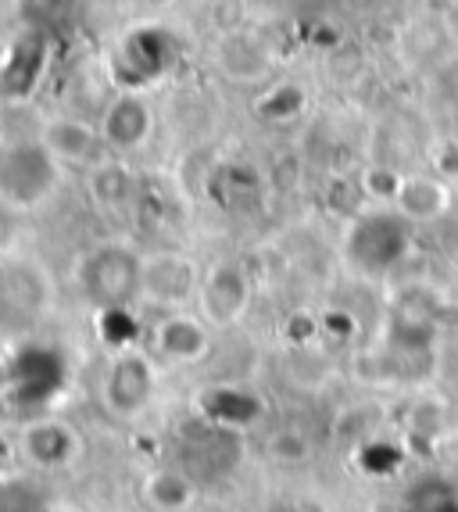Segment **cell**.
<instances>
[{
  "label": "cell",
  "instance_id": "obj_18",
  "mask_svg": "<svg viewBox=\"0 0 458 512\" xmlns=\"http://www.w3.org/2000/svg\"><path fill=\"white\" fill-rule=\"evenodd\" d=\"M90 201H94L101 212H122V208L133 201V172L122 162H104L90 169Z\"/></svg>",
  "mask_w": 458,
  "mask_h": 512
},
{
  "label": "cell",
  "instance_id": "obj_15",
  "mask_svg": "<svg viewBox=\"0 0 458 512\" xmlns=\"http://www.w3.org/2000/svg\"><path fill=\"white\" fill-rule=\"evenodd\" d=\"M451 205H455V190H451L448 180H437V176H405L391 208H398L412 226H433V222H441L451 212Z\"/></svg>",
  "mask_w": 458,
  "mask_h": 512
},
{
  "label": "cell",
  "instance_id": "obj_20",
  "mask_svg": "<svg viewBox=\"0 0 458 512\" xmlns=\"http://www.w3.org/2000/svg\"><path fill=\"white\" fill-rule=\"evenodd\" d=\"M401 180H405V172H398L394 165H383V162H373L365 165L362 172H358V187H362V194L373 201V205H394V197H398L401 190Z\"/></svg>",
  "mask_w": 458,
  "mask_h": 512
},
{
  "label": "cell",
  "instance_id": "obj_5",
  "mask_svg": "<svg viewBox=\"0 0 458 512\" xmlns=\"http://www.w3.org/2000/svg\"><path fill=\"white\" fill-rule=\"evenodd\" d=\"M158 391V369L154 355L140 348H122L111 355L101 376V402L115 419H136L147 412Z\"/></svg>",
  "mask_w": 458,
  "mask_h": 512
},
{
  "label": "cell",
  "instance_id": "obj_17",
  "mask_svg": "<svg viewBox=\"0 0 458 512\" xmlns=\"http://www.w3.org/2000/svg\"><path fill=\"white\" fill-rule=\"evenodd\" d=\"M43 69V43L36 36L18 40L8 54V65L0 72V94L4 97H26L36 86Z\"/></svg>",
  "mask_w": 458,
  "mask_h": 512
},
{
  "label": "cell",
  "instance_id": "obj_19",
  "mask_svg": "<svg viewBox=\"0 0 458 512\" xmlns=\"http://www.w3.org/2000/svg\"><path fill=\"white\" fill-rule=\"evenodd\" d=\"M197 487L194 480L187 477L183 470H154L151 477L144 480V498L154 505V509L162 512H183L190 509V502H194Z\"/></svg>",
  "mask_w": 458,
  "mask_h": 512
},
{
  "label": "cell",
  "instance_id": "obj_8",
  "mask_svg": "<svg viewBox=\"0 0 458 512\" xmlns=\"http://www.w3.org/2000/svg\"><path fill=\"white\" fill-rule=\"evenodd\" d=\"M201 269L190 255L179 251H158L144 255V276H140V298L151 305H162L165 312L172 308H187V301L201 291Z\"/></svg>",
  "mask_w": 458,
  "mask_h": 512
},
{
  "label": "cell",
  "instance_id": "obj_12",
  "mask_svg": "<svg viewBox=\"0 0 458 512\" xmlns=\"http://www.w3.org/2000/svg\"><path fill=\"white\" fill-rule=\"evenodd\" d=\"M197 412L212 430L222 434H240L262 423L265 416V398L255 387L244 384H212L197 394Z\"/></svg>",
  "mask_w": 458,
  "mask_h": 512
},
{
  "label": "cell",
  "instance_id": "obj_4",
  "mask_svg": "<svg viewBox=\"0 0 458 512\" xmlns=\"http://www.w3.org/2000/svg\"><path fill=\"white\" fill-rule=\"evenodd\" d=\"M65 165L47 151L40 137L0 140V205L11 212H29L51 201Z\"/></svg>",
  "mask_w": 458,
  "mask_h": 512
},
{
  "label": "cell",
  "instance_id": "obj_3",
  "mask_svg": "<svg viewBox=\"0 0 458 512\" xmlns=\"http://www.w3.org/2000/svg\"><path fill=\"white\" fill-rule=\"evenodd\" d=\"M140 276H144V255H136L119 240L94 244L76 262V287L94 312L133 308V301H140Z\"/></svg>",
  "mask_w": 458,
  "mask_h": 512
},
{
  "label": "cell",
  "instance_id": "obj_2",
  "mask_svg": "<svg viewBox=\"0 0 458 512\" xmlns=\"http://www.w3.org/2000/svg\"><path fill=\"white\" fill-rule=\"evenodd\" d=\"M183 36L165 22H140V26L126 29L115 43L108 61L111 79L119 83V90H151V86L165 83L183 61Z\"/></svg>",
  "mask_w": 458,
  "mask_h": 512
},
{
  "label": "cell",
  "instance_id": "obj_7",
  "mask_svg": "<svg viewBox=\"0 0 458 512\" xmlns=\"http://www.w3.org/2000/svg\"><path fill=\"white\" fill-rule=\"evenodd\" d=\"M65 387V359L51 344H22L8 362V387L11 402L22 409H40Z\"/></svg>",
  "mask_w": 458,
  "mask_h": 512
},
{
  "label": "cell",
  "instance_id": "obj_11",
  "mask_svg": "<svg viewBox=\"0 0 458 512\" xmlns=\"http://www.w3.org/2000/svg\"><path fill=\"white\" fill-rule=\"evenodd\" d=\"M154 108L147 101V90H119L104 104L101 115V140L108 151L115 154H133L140 147H147V140L154 137Z\"/></svg>",
  "mask_w": 458,
  "mask_h": 512
},
{
  "label": "cell",
  "instance_id": "obj_14",
  "mask_svg": "<svg viewBox=\"0 0 458 512\" xmlns=\"http://www.w3.org/2000/svg\"><path fill=\"white\" fill-rule=\"evenodd\" d=\"M40 140L47 144V151H51L61 165H90L97 158V151L104 147L101 129H97L94 122L79 119V115L47 119L40 129Z\"/></svg>",
  "mask_w": 458,
  "mask_h": 512
},
{
  "label": "cell",
  "instance_id": "obj_23",
  "mask_svg": "<svg viewBox=\"0 0 458 512\" xmlns=\"http://www.w3.org/2000/svg\"><path fill=\"white\" fill-rule=\"evenodd\" d=\"M412 512H458V495L444 484H423L412 491Z\"/></svg>",
  "mask_w": 458,
  "mask_h": 512
},
{
  "label": "cell",
  "instance_id": "obj_16",
  "mask_svg": "<svg viewBox=\"0 0 458 512\" xmlns=\"http://www.w3.org/2000/svg\"><path fill=\"white\" fill-rule=\"evenodd\" d=\"M308 90L297 79H269L265 86H258V97L251 104L255 119L265 122L272 129H287L308 115Z\"/></svg>",
  "mask_w": 458,
  "mask_h": 512
},
{
  "label": "cell",
  "instance_id": "obj_13",
  "mask_svg": "<svg viewBox=\"0 0 458 512\" xmlns=\"http://www.w3.org/2000/svg\"><path fill=\"white\" fill-rule=\"evenodd\" d=\"M22 452L40 470H68L83 452V441H79V430L72 423L40 416L22 430Z\"/></svg>",
  "mask_w": 458,
  "mask_h": 512
},
{
  "label": "cell",
  "instance_id": "obj_6",
  "mask_svg": "<svg viewBox=\"0 0 458 512\" xmlns=\"http://www.w3.org/2000/svg\"><path fill=\"white\" fill-rule=\"evenodd\" d=\"M212 69L233 86H265L276 79V47L244 26L222 29L212 40Z\"/></svg>",
  "mask_w": 458,
  "mask_h": 512
},
{
  "label": "cell",
  "instance_id": "obj_22",
  "mask_svg": "<svg viewBox=\"0 0 458 512\" xmlns=\"http://www.w3.org/2000/svg\"><path fill=\"white\" fill-rule=\"evenodd\" d=\"M358 462H362V470L369 477H391L401 466V452L387 441H369L358 448Z\"/></svg>",
  "mask_w": 458,
  "mask_h": 512
},
{
  "label": "cell",
  "instance_id": "obj_24",
  "mask_svg": "<svg viewBox=\"0 0 458 512\" xmlns=\"http://www.w3.org/2000/svg\"><path fill=\"white\" fill-rule=\"evenodd\" d=\"M319 330L326 333V337H337V341H348L351 333L358 330L355 316L351 312H344V308H330L323 319H319Z\"/></svg>",
  "mask_w": 458,
  "mask_h": 512
},
{
  "label": "cell",
  "instance_id": "obj_10",
  "mask_svg": "<svg viewBox=\"0 0 458 512\" xmlns=\"http://www.w3.org/2000/svg\"><path fill=\"white\" fill-rule=\"evenodd\" d=\"M212 351V326L201 312L172 308L151 326V355L169 362V366H194L208 359Z\"/></svg>",
  "mask_w": 458,
  "mask_h": 512
},
{
  "label": "cell",
  "instance_id": "obj_25",
  "mask_svg": "<svg viewBox=\"0 0 458 512\" xmlns=\"http://www.w3.org/2000/svg\"><path fill=\"white\" fill-rule=\"evenodd\" d=\"M344 4H348V11H355V15H380L383 8H387V4H391V0H344Z\"/></svg>",
  "mask_w": 458,
  "mask_h": 512
},
{
  "label": "cell",
  "instance_id": "obj_9",
  "mask_svg": "<svg viewBox=\"0 0 458 512\" xmlns=\"http://www.w3.org/2000/svg\"><path fill=\"white\" fill-rule=\"evenodd\" d=\"M201 316L208 319L212 330H229L247 316L251 305V276L240 262H219L201 276L197 291Z\"/></svg>",
  "mask_w": 458,
  "mask_h": 512
},
{
  "label": "cell",
  "instance_id": "obj_1",
  "mask_svg": "<svg viewBox=\"0 0 458 512\" xmlns=\"http://www.w3.org/2000/svg\"><path fill=\"white\" fill-rule=\"evenodd\" d=\"M412 222L398 208L373 205L369 212L355 215L340 240V255L348 262L351 273L365 280H383L412 255Z\"/></svg>",
  "mask_w": 458,
  "mask_h": 512
},
{
  "label": "cell",
  "instance_id": "obj_21",
  "mask_svg": "<svg viewBox=\"0 0 458 512\" xmlns=\"http://www.w3.org/2000/svg\"><path fill=\"white\" fill-rule=\"evenodd\" d=\"M97 333H101L115 351L133 348V337H136L133 308H108V312H97Z\"/></svg>",
  "mask_w": 458,
  "mask_h": 512
}]
</instances>
